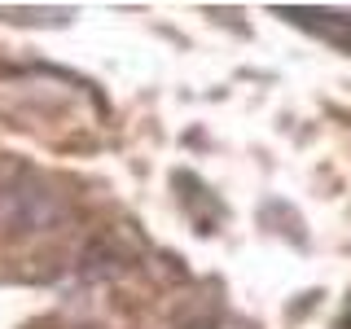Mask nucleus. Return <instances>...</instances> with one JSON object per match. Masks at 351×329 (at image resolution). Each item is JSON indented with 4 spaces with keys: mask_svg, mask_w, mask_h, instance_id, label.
I'll list each match as a JSON object with an SVG mask.
<instances>
[{
    "mask_svg": "<svg viewBox=\"0 0 351 329\" xmlns=\"http://www.w3.org/2000/svg\"><path fill=\"white\" fill-rule=\"evenodd\" d=\"M58 211L62 202L44 184L40 171H31L27 162H14V158L0 162V237L44 233L58 219Z\"/></svg>",
    "mask_w": 351,
    "mask_h": 329,
    "instance_id": "f257e3e1",
    "label": "nucleus"
},
{
    "mask_svg": "<svg viewBox=\"0 0 351 329\" xmlns=\"http://www.w3.org/2000/svg\"><path fill=\"white\" fill-rule=\"evenodd\" d=\"M285 22H294V27H303L307 36L334 44L338 53H351V14L347 9H303V5H285L277 9Z\"/></svg>",
    "mask_w": 351,
    "mask_h": 329,
    "instance_id": "f03ea898",
    "label": "nucleus"
}]
</instances>
